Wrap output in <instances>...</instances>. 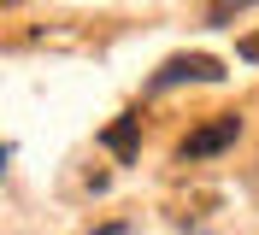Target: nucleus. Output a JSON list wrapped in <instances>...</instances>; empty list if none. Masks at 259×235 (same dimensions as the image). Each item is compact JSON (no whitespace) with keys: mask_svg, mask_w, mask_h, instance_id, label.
I'll return each instance as SVG.
<instances>
[{"mask_svg":"<svg viewBox=\"0 0 259 235\" xmlns=\"http://www.w3.org/2000/svg\"><path fill=\"white\" fill-rule=\"evenodd\" d=\"M236 135H242V118H236V112H218L212 124H200V129H189V135H183L177 159H183V165H189V159H212V153H224Z\"/></svg>","mask_w":259,"mask_h":235,"instance_id":"obj_1","label":"nucleus"},{"mask_svg":"<svg viewBox=\"0 0 259 235\" xmlns=\"http://www.w3.org/2000/svg\"><path fill=\"white\" fill-rule=\"evenodd\" d=\"M224 77V65L212 59V53H171V59L153 71V88H177V82H218Z\"/></svg>","mask_w":259,"mask_h":235,"instance_id":"obj_2","label":"nucleus"},{"mask_svg":"<svg viewBox=\"0 0 259 235\" xmlns=\"http://www.w3.org/2000/svg\"><path fill=\"white\" fill-rule=\"evenodd\" d=\"M136 141H142V112H118V124L106 129V147L118 159H136Z\"/></svg>","mask_w":259,"mask_h":235,"instance_id":"obj_3","label":"nucleus"},{"mask_svg":"<svg viewBox=\"0 0 259 235\" xmlns=\"http://www.w3.org/2000/svg\"><path fill=\"white\" fill-rule=\"evenodd\" d=\"M236 53H242V59H247V65H259V30H247V35H242V41H236Z\"/></svg>","mask_w":259,"mask_h":235,"instance_id":"obj_4","label":"nucleus"},{"mask_svg":"<svg viewBox=\"0 0 259 235\" xmlns=\"http://www.w3.org/2000/svg\"><path fill=\"white\" fill-rule=\"evenodd\" d=\"M242 6H253V0H218V6H212V24H224L230 12H242Z\"/></svg>","mask_w":259,"mask_h":235,"instance_id":"obj_5","label":"nucleus"}]
</instances>
